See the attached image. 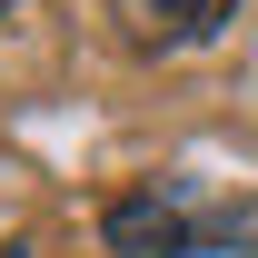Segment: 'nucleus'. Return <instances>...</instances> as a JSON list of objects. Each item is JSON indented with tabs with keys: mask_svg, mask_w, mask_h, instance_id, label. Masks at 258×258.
<instances>
[{
	"mask_svg": "<svg viewBox=\"0 0 258 258\" xmlns=\"http://www.w3.org/2000/svg\"><path fill=\"white\" fill-rule=\"evenodd\" d=\"M109 248L119 258H248L258 248V199H219L199 179H139L109 199Z\"/></svg>",
	"mask_w": 258,
	"mask_h": 258,
	"instance_id": "nucleus-1",
	"label": "nucleus"
},
{
	"mask_svg": "<svg viewBox=\"0 0 258 258\" xmlns=\"http://www.w3.org/2000/svg\"><path fill=\"white\" fill-rule=\"evenodd\" d=\"M109 20L139 60H179V50H209L238 20V0H109Z\"/></svg>",
	"mask_w": 258,
	"mask_h": 258,
	"instance_id": "nucleus-2",
	"label": "nucleus"
}]
</instances>
